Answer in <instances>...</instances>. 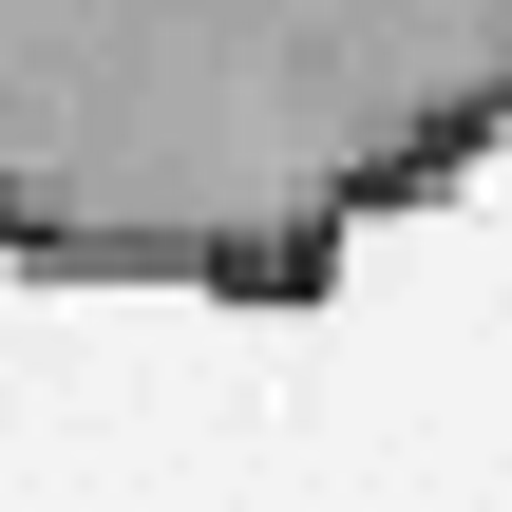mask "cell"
I'll use <instances>...</instances> for the list:
<instances>
[{
	"mask_svg": "<svg viewBox=\"0 0 512 512\" xmlns=\"http://www.w3.org/2000/svg\"><path fill=\"white\" fill-rule=\"evenodd\" d=\"M512 152V0H0V266L323 304Z\"/></svg>",
	"mask_w": 512,
	"mask_h": 512,
	"instance_id": "6da1fadb",
	"label": "cell"
}]
</instances>
